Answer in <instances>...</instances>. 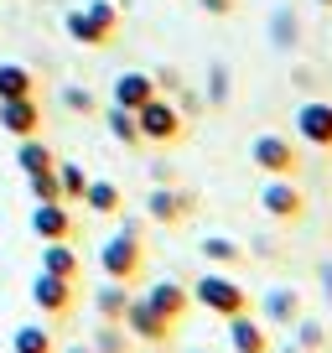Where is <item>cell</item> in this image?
<instances>
[{
    "mask_svg": "<svg viewBox=\"0 0 332 353\" xmlns=\"http://www.w3.org/2000/svg\"><path fill=\"white\" fill-rule=\"evenodd\" d=\"M99 265H104V281H125V286H130V281L141 276V265H145V250H141V219H125V229L104 239Z\"/></svg>",
    "mask_w": 332,
    "mask_h": 353,
    "instance_id": "cell-1",
    "label": "cell"
},
{
    "mask_svg": "<svg viewBox=\"0 0 332 353\" xmlns=\"http://www.w3.org/2000/svg\"><path fill=\"white\" fill-rule=\"evenodd\" d=\"M192 301H198L203 312H213V317H239V312H249V291H244L229 270H208V276H198Z\"/></svg>",
    "mask_w": 332,
    "mask_h": 353,
    "instance_id": "cell-2",
    "label": "cell"
},
{
    "mask_svg": "<svg viewBox=\"0 0 332 353\" xmlns=\"http://www.w3.org/2000/svg\"><path fill=\"white\" fill-rule=\"evenodd\" d=\"M135 125H141V141H151V145H172V141L187 135V114H182L172 99H161V94L135 110Z\"/></svg>",
    "mask_w": 332,
    "mask_h": 353,
    "instance_id": "cell-3",
    "label": "cell"
},
{
    "mask_svg": "<svg viewBox=\"0 0 332 353\" xmlns=\"http://www.w3.org/2000/svg\"><path fill=\"white\" fill-rule=\"evenodd\" d=\"M249 161L260 166V172L265 176H291L296 172V145L286 141V135H255V141H249Z\"/></svg>",
    "mask_w": 332,
    "mask_h": 353,
    "instance_id": "cell-4",
    "label": "cell"
},
{
    "mask_svg": "<svg viewBox=\"0 0 332 353\" xmlns=\"http://www.w3.org/2000/svg\"><path fill=\"white\" fill-rule=\"evenodd\" d=\"M120 322H125V332L141 338V343H166V338H172V327H177V322H166L145 296H130V307H125Z\"/></svg>",
    "mask_w": 332,
    "mask_h": 353,
    "instance_id": "cell-5",
    "label": "cell"
},
{
    "mask_svg": "<svg viewBox=\"0 0 332 353\" xmlns=\"http://www.w3.org/2000/svg\"><path fill=\"white\" fill-rule=\"evenodd\" d=\"M260 208H265L270 219H280V223H296L301 208H307V198H301V188L291 176H270L265 192H260Z\"/></svg>",
    "mask_w": 332,
    "mask_h": 353,
    "instance_id": "cell-6",
    "label": "cell"
},
{
    "mask_svg": "<svg viewBox=\"0 0 332 353\" xmlns=\"http://www.w3.org/2000/svg\"><path fill=\"white\" fill-rule=\"evenodd\" d=\"M296 135L317 151H332V104L327 99H307L296 110Z\"/></svg>",
    "mask_w": 332,
    "mask_h": 353,
    "instance_id": "cell-7",
    "label": "cell"
},
{
    "mask_svg": "<svg viewBox=\"0 0 332 353\" xmlns=\"http://www.w3.org/2000/svg\"><path fill=\"white\" fill-rule=\"evenodd\" d=\"M187 213H192V192L166 188V182H156V188L145 192V219L151 223H182Z\"/></svg>",
    "mask_w": 332,
    "mask_h": 353,
    "instance_id": "cell-8",
    "label": "cell"
},
{
    "mask_svg": "<svg viewBox=\"0 0 332 353\" xmlns=\"http://www.w3.org/2000/svg\"><path fill=\"white\" fill-rule=\"evenodd\" d=\"M161 88H156V73H145V68H130V73H120L114 78V88H110V104H120V110H141L145 99H156Z\"/></svg>",
    "mask_w": 332,
    "mask_h": 353,
    "instance_id": "cell-9",
    "label": "cell"
},
{
    "mask_svg": "<svg viewBox=\"0 0 332 353\" xmlns=\"http://www.w3.org/2000/svg\"><path fill=\"white\" fill-rule=\"evenodd\" d=\"M32 301L47 312V317H68L73 312V281H63V276H37L32 281Z\"/></svg>",
    "mask_w": 332,
    "mask_h": 353,
    "instance_id": "cell-10",
    "label": "cell"
},
{
    "mask_svg": "<svg viewBox=\"0 0 332 353\" xmlns=\"http://www.w3.org/2000/svg\"><path fill=\"white\" fill-rule=\"evenodd\" d=\"M32 234L42 244L73 239V213H68V203H37V208H32Z\"/></svg>",
    "mask_w": 332,
    "mask_h": 353,
    "instance_id": "cell-11",
    "label": "cell"
},
{
    "mask_svg": "<svg viewBox=\"0 0 332 353\" xmlns=\"http://www.w3.org/2000/svg\"><path fill=\"white\" fill-rule=\"evenodd\" d=\"M145 301H151L166 322H182L187 307H192V291L182 286V281H156V286H145Z\"/></svg>",
    "mask_w": 332,
    "mask_h": 353,
    "instance_id": "cell-12",
    "label": "cell"
},
{
    "mask_svg": "<svg viewBox=\"0 0 332 353\" xmlns=\"http://www.w3.org/2000/svg\"><path fill=\"white\" fill-rule=\"evenodd\" d=\"M223 322H229V348H234V353H265V348H270V327H265V322H255L249 312L223 317Z\"/></svg>",
    "mask_w": 332,
    "mask_h": 353,
    "instance_id": "cell-13",
    "label": "cell"
},
{
    "mask_svg": "<svg viewBox=\"0 0 332 353\" xmlns=\"http://www.w3.org/2000/svg\"><path fill=\"white\" fill-rule=\"evenodd\" d=\"M0 125L21 141V135L42 130V110H37V99H0Z\"/></svg>",
    "mask_w": 332,
    "mask_h": 353,
    "instance_id": "cell-14",
    "label": "cell"
},
{
    "mask_svg": "<svg viewBox=\"0 0 332 353\" xmlns=\"http://www.w3.org/2000/svg\"><path fill=\"white\" fill-rule=\"evenodd\" d=\"M16 166H21V176H37V172H52L57 156L47 141H37V135H21V145H16Z\"/></svg>",
    "mask_w": 332,
    "mask_h": 353,
    "instance_id": "cell-15",
    "label": "cell"
},
{
    "mask_svg": "<svg viewBox=\"0 0 332 353\" xmlns=\"http://www.w3.org/2000/svg\"><path fill=\"white\" fill-rule=\"evenodd\" d=\"M296 317H301V291H291V286L265 291V322L270 327H286V322H296Z\"/></svg>",
    "mask_w": 332,
    "mask_h": 353,
    "instance_id": "cell-16",
    "label": "cell"
},
{
    "mask_svg": "<svg viewBox=\"0 0 332 353\" xmlns=\"http://www.w3.org/2000/svg\"><path fill=\"white\" fill-rule=\"evenodd\" d=\"M37 94V73L21 63H0V99H32Z\"/></svg>",
    "mask_w": 332,
    "mask_h": 353,
    "instance_id": "cell-17",
    "label": "cell"
},
{
    "mask_svg": "<svg viewBox=\"0 0 332 353\" xmlns=\"http://www.w3.org/2000/svg\"><path fill=\"white\" fill-rule=\"evenodd\" d=\"M125 307H130V291H125V281H104V286L94 291V312H99V322H120Z\"/></svg>",
    "mask_w": 332,
    "mask_h": 353,
    "instance_id": "cell-18",
    "label": "cell"
},
{
    "mask_svg": "<svg viewBox=\"0 0 332 353\" xmlns=\"http://www.w3.org/2000/svg\"><path fill=\"white\" fill-rule=\"evenodd\" d=\"M120 188L114 182H104V176H89V188H83V208H94V213H104V219H114L120 213Z\"/></svg>",
    "mask_w": 332,
    "mask_h": 353,
    "instance_id": "cell-19",
    "label": "cell"
},
{
    "mask_svg": "<svg viewBox=\"0 0 332 353\" xmlns=\"http://www.w3.org/2000/svg\"><path fill=\"white\" fill-rule=\"evenodd\" d=\"M198 254H203V260H213V265H218V270H234V265L244 260L239 239H229V234H208V239L198 244Z\"/></svg>",
    "mask_w": 332,
    "mask_h": 353,
    "instance_id": "cell-20",
    "label": "cell"
},
{
    "mask_svg": "<svg viewBox=\"0 0 332 353\" xmlns=\"http://www.w3.org/2000/svg\"><path fill=\"white\" fill-rule=\"evenodd\" d=\"M42 270H47V276L73 281V276H78V254H73V244H68V239H52V244L42 250Z\"/></svg>",
    "mask_w": 332,
    "mask_h": 353,
    "instance_id": "cell-21",
    "label": "cell"
},
{
    "mask_svg": "<svg viewBox=\"0 0 332 353\" xmlns=\"http://www.w3.org/2000/svg\"><path fill=\"white\" fill-rule=\"evenodd\" d=\"M11 353H57V348H52V332L42 322H21L11 332Z\"/></svg>",
    "mask_w": 332,
    "mask_h": 353,
    "instance_id": "cell-22",
    "label": "cell"
},
{
    "mask_svg": "<svg viewBox=\"0 0 332 353\" xmlns=\"http://www.w3.org/2000/svg\"><path fill=\"white\" fill-rule=\"evenodd\" d=\"M63 32L73 37V42H83V47H110V42H104V37H99V26L89 21V11H83V6L63 16Z\"/></svg>",
    "mask_w": 332,
    "mask_h": 353,
    "instance_id": "cell-23",
    "label": "cell"
},
{
    "mask_svg": "<svg viewBox=\"0 0 332 353\" xmlns=\"http://www.w3.org/2000/svg\"><path fill=\"white\" fill-rule=\"evenodd\" d=\"M104 125H110V135H114L120 145H141V125H135V114H130V110L110 104V110H104Z\"/></svg>",
    "mask_w": 332,
    "mask_h": 353,
    "instance_id": "cell-24",
    "label": "cell"
},
{
    "mask_svg": "<svg viewBox=\"0 0 332 353\" xmlns=\"http://www.w3.org/2000/svg\"><path fill=\"white\" fill-rule=\"evenodd\" d=\"M57 182H63V203H83V188H89V172L78 161H57Z\"/></svg>",
    "mask_w": 332,
    "mask_h": 353,
    "instance_id": "cell-25",
    "label": "cell"
},
{
    "mask_svg": "<svg viewBox=\"0 0 332 353\" xmlns=\"http://www.w3.org/2000/svg\"><path fill=\"white\" fill-rule=\"evenodd\" d=\"M229 94H234L229 63H213V68H208V94H203V104H229Z\"/></svg>",
    "mask_w": 332,
    "mask_h": 353,
    "instance_id": "cell-26",
    "label": "cell"
},
{
    "mask_svg": "<svg viewBox=\"0 0 332 353\" xmlns=\"http://www.w3.org/2000/svg\"><path fill=\"white\" fill-rule=\"evenodd\" d=\"M83 11H89V21L99 26V37H104V42H114V32H120V11H114L110 0H89Z\"/></svg>",
    "mask_w": 332,
    "mask_h": 353,
    "instance_id": "cell-27",
    "label": "cell"
},
{
    "mask_svg": "<svg viewBox=\"0 0 332 353\" xmlns=\"http://www.w3.org/2000/svg\"><path fill=\"white\" fill-rule=\"evenodd\" d=\"M296 37H301L296 11H286V6H280V11L270 16V42H276V47H296Z\"/></svg>",
    "mask_w": 332,
    "mask_h": 353,
    "instance_id": "cell-28",
    "label": "cell"
},
{
    "mask_svg": "<svg viewBox=\"0 0 332 353\" xmlns=\"http://www.w3.org/2000/svg\"><path fill=\"white\" fill-rule=\"evenodd\" d=\"M26 188H32V198H37V203H63V182H57V166H52V172L26 176Z\"/></svg>",
    "mask_w": 332,
    "mask_h": 353,
    "instance_id": "cell-29",
    "label": "cell"
},
{
    "mask_svg": "<svg viewBox=\"0 0 332 353\" xmlns=\"http://www.w3.org/2000/svg\"><path fill=\"white\" fill-rule=\"evenodd\" d=\"M322 343H327L322 322H307V317H296V348H301V353H317Z\"/></svg>",
    "mask_w": 332,
    "mask_h": 353,
    "instance_id": "cell-30",
    "label": "cell"
},
{
    "mask_svg": "<svg viewBox=\"0 0 332 353\" xmlns=\"http://www.w3.org/2000/svg\"><path fill=\"white\" fill-rule=\"evenodd\" d=\"M63 110H73V114H94V110H99V99H94L89 88L68 83V88H63Z\"/></svg>",
    "mask_w": 332,
    "mask_h": 353,
    "instance_id": "cell-31",
    "label": "cell"
},
{
    "mask_svg": "<svg viewBox=\"0 0 332 353\" xmlns=\"http://www.w3.org/2000/svg\"><path fill=\"white\" fill-rule=\"evenodd\" d=\"M94 348H99V353H125V338L110 327V322H104V327H99V338H94Z\"/></svg>",
    "mask_w": 332,
    "mask_h": 353,
    "instance_id": "cell-32",
    "label": "cell"
},
{
    "mask_svg": "<svg viewBox=\"0 0 332 353\" xmlns=\"http://www.w3.org/2000/svg\"><path fill=\"white\" fill-rule=\"evenodd\" d=\"M172 104H177V110H182V114H187V120H192V114L203 110V94H192V88H182V94H177V99H172Z\"/></svg>",
    "mask_w": 332,
    "mask_h": 353,
    "instance_id": "cell-33",
    "label": "cell"
},
{
    "mask_svg": "<svg viewBox=\"0 0 332 353\" xmlns=\"http://www.w3.org/2000/svg\"><path fill=\"white\" fill-rule=\"evenodd\" d=\"M203 11H208V16H229L234 0H203Z\"/></svg>",
    "mask_w": 332,
    "mask_h": 353,
    "instance_id": "cell-34",
    "label": "cell"
},
{
    "mask_svg": "<svg viewBox=\"0 0 332 353\" xmlns=\"http://www.w3.org/2000/svg\"><path fill=\"white\" fill-rule=\"evenodd\" d=\"M63 353H99L94 343H78V348H63Z\"/></svg>",
    "mask_w": 332,
    "mask_h": 353,
    "instance_id": "cell-35",
    "label": "cell"
},
{
    "mask_svg": "<svg viewBox=\"0 0 332 353\" xmlns=\"http://www.w3.org/2000/svg\"><path fill=\"white\" fill-rule=\"evenodd\" d=\"M322 281H327V291H332V265H327V270H322Z\"/></svg>",
    "mask_w": 332,
    "mask_h": 353,
    "instance_id": "cell-36",
    "label": "cell"
},
{
    "mask_svg": "<svg viewBox=\"0 0 332 353\" xmlns=\"http://www.w3.org/2000/svg\"><path fill=\"white\" fill-rule=\"evenodd\" d=\"M265 353H276V348H265ZM286 353H301V348H286Z\"/></svg>",
    "mask_w": 332,
    "mask_h": 353,
    "instance_id": "cell-37",
    "label": "cell"
},
{
    "mask_svg": "<svg viewBox=\"0 0 332 353\" xmlns=\"http://www.w3.org/2000/svg\"><path fill=\"white\" fill-rule=\"evenodd\" d=\"M187 353H213V348H187Z\"/></svg>",
    "mask_w": 332,
    "mask_h": 353,
    "instance_id": "cell-38",
    "label": "cell"
},
{
    "mask_svg": "<svg viewBox=\"0 0 332 353\" xmlns=\"http://www.w3.org/2000/svg\"><path fill=\"white\" fill-rule=\"evenodd\" d=\"M317 6H327V11H332V0H317Z\"/></svg>",
    "mask_w": 332,
    "mask_h": 353,
    "instance_id": "cell-39",
    "label": "cell"
}]
</instances>
